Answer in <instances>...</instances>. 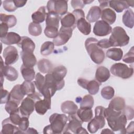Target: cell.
I'll use <instances>...</instances> for the list:
<instances>
[{"mask_svg":"<svg viewBox=\"0 0 134 134\" xmlns=\"http://www.w3.org/2000/svg\"><path fill=\"white\" fill-rule=\"evenodd\" d=\"M105 118L111 130L120 131L121 133H126V125L127 118L121 111H117L109 107L105 108L104 113Z\"/></svg>","mask_w":134,"mask_h":134,"instance_id":"obj_1","label":"cell"},{"mask_svg":"<svg viewBox=\"0 0 134 134\" xmlns=\"http://www.w3.org/2000/svg\"><path fill=\"white\" fill-rule=\"evenodd\" d=\"M98 41L97 39L90 37L85 40V47L91 60L95 63L99 64L104 61L105 55L102 49L97 45Z\"/></svg>","mask_w":134,"mask_h":134,"instance_id":"obj_2","label":"cell"},{"mask_svg":"<svg viewBox=\"0 0 134 134\" xmlns=\"http://www.w3.org/2000/svg\"><path fill=\"white\" fill-rule=\"evenodd\" d=\"M109 41L111 47H124L129 42V37L125 29L120 26L115 27L112 29Z\"/></svg>","mask_w":134,"mask_h":134,"instance_id":"obj_3","label":"cell"},{"mask_svg":"<svg viewBox=\"0 0 134 134\" xmlns=\"http://www.w3.org/2000/svg\"><path fill=\"white\" fill-rule=\"evenodd\" d=\"M105 108L98 106L95 109V117L88 122L87 129L91 133H95L99 129L102 128L105 125V118L104 115Z\"/></svg>","mask_w":134,"mask_h":134,"instance_id":"obj_4","label":"cell"},{"mask_svg":"<svg viewBox=\"0 0 134 134\" xmlns=\"http://www.w3.org/2000/svg\"><path fill=\"white\" fill-rule=\"evenodd\" d=\"M68 117L63 114L54 113L49 117L50 126L53 133H65Z\"/></svg>","mask_w":134,"mask_h":134,"instance_id":"obj_5","label":"cell"},{"mask_svg":"<svg viewBox=\"0 0 134 134\" xmlns=\"http://www.w3.org/2000/svg\"><path fill=\"white\" fill-rule=\"evenodd\" d=\"M41 94L39 93H35L28 95L24 99L19 107V110L23 116L28 117L32 113L35 109V103L37 100L41 99Z\"/></svg>","mask_w":134,"mask_h":134,"instance_id":"obj_6","label":"cell"},{"mask_svg":"<svg viewBox=\"0 0 134 134\" xmlns=\"http://www.w3.org/2000/svg\"><path fill=\"white\" fill-rule=\"evenodd\" d=\"M110 71L115 76L127 79L132 76L133 69V68L128 67L124 63H116L111 66Z\"/></svg>","mask_w":134,"mask_h":134,"instance_id":"obj_7","label":"cell"},{"mask_svg":"<svg viewBox=\"0 0 134 134\" xmlns=\"http://www.w3.org/2000/svg\"><path fill=\"white\" fill-rule=\"evenodd\" d=\"M47 8L48 12L57 14L61 17L68 12V1H49Z\"/></svg>","mask_w":134,"mask_h":134,"instance_id":"obj_8","label":"cell"},{"mask_svg":"<svg viewBox=\"0 0 134 134\" xmlns=\"http://www.w3.org/2000/svg\"><path fill=\"white\" fill-rule=\"evenodd\" d=\"M1 59V88L3 87V77L5 76L7 80L9 81H15L18 77V71L13 66L7 65H4L2 57Z\"/></svg>","mask_w":134,"mask_h":134,"instance_id":"obj_9","label":"cell"},{"mask_svg":"<svg viewBox=\"0 0 134 134\" xmlns=\"http://www.w3.org/2000/svg\"><path fill=\"white\" fill-rule=\"evenodd\" d=\"M3 56L5 59V65H9L16 62L19 58L17 49L12 46L5 48L3 52Z\"/></svg>","mask_w":134,"mask_h":134,"instance_id":"obj_10","label":"cell"},{"mask_svg":"<svg viewBox=\"0 0 134 134\" xmlns=\"http://www.w3.org/2000/svg\"><path fill=\"white\" fill-rule=\"evenodd\" d=\"M73 30L72 29L66 28L61 26L58 36L53 40L54 44L56 46L65 44L72 37Z\"/></svg>","mask_w":134,"mask_h":134,"instance_id":"obj_11","label":"cell"},{"mask_svg":"<svg viewBox=\"0 0 134 134\" xmlns=\"http://www.w3.org/2000/svg\"><path fill=\"white\" fill-rule=\"evenodd\" d=\"M112 27L108 23L101 20L96 21L93 27V33L95 35L104 37L109 35L112 31Z\"/></svg>","mask_w":134,"mask_h":134,"instance_id":"obj_12","label":"cell"},{"mask_svg":"<svg viewBox=\"0 0 134 134\" xmlns=\"http://www.w3.org/2000/svg\"><path fill=\"white\" fill-rule=\"evenodd\" d=\"M68 121V122H67L65 133H68V131H70V132L76 133L77 129L82 127L83 123V121L79 118L76 114L69 115Z\"/></svg>","mask_w":134,"mask_h":134,"instance_id":"obj_13","label":"cell"},{"mask_svg":"<svg viewBox=\"0 0 134 134\" xmlns=\"http://www.w3.org/2000/svg\"><path fill=\"white\" fill-rule=\"evenodd\" d=\"M51 98L43 97V99L41 98L36 102L35 109L38 114L43 115L48 110L51 109Z\"/></svg>","mask_w":134,"mask_h":134,"instance_id":"obj_14","label":"cell"},{"mask_svg":"<svg viewBox=\"0 0 134 134\" xmlns=\"http://www.w3.org/2000/svg\"><path fill=\"white\" fill-rule=\"evenodd\" d=\"M2 129L1 133L13 134L21 133L18 127L12 122L9 117L4 119L2 123Z\"/></svg>","mask_w":134,"mask_h":134,"instance_id":"obj_15","label":"cell"},{"mask_svg":"<svg viewBox=\"0 0 134 134\" xmlns=\"http://www.w3.org/2000/svg\"><path fill=\"white\" fill-rule=\"evenodd\" d=\"M62 27L66 28H70L74 30L76 26V20L74 15L70 12L61 18L60 19Z\"/></svg>","mask_w":134,"mask_h":134,"instance_id":"obj_16","label":"cell"},{"mask_svg":"<svg viewBox=\"0 0 134 134\" xmlns=\"http://www.w3.org/2000/svg\"><path fill=\"white\" fill-rule=\"evenodd\" d=\"M21 48L22 51L33 53L35 49V44L34 41L27 36L21 37L20 41L17 44Z\"/></svg>","mask_w":134,"mask_h":134,"instance_id":"obj_17","label":"cell"},{"mask_svg":"<svg viewBox=\"0 0 134 134\" xmlns=\"http://www.w3.org/2000/svg\"><path fill=\"white\" fill-rule=\"evenodd\" d=\"M110 76V71L104 66L98 67L96 70L95 78L96 80L100 83L107 81Z\"/></svg>","mask_w":134,"mask_h":134,"instance_id":"obj_18","label":"cell"},{"mask_svg":"<svg viewBox=\"0 0 134 134\" xmlns=\"http://www.w3.org/2000/svg\"><path fill=\"white\" fill-rule=\"evenodd\" d=\"M21 58L25 66L28 67H34L36 63L37 59L33 53L21 51L20 52Z\"/></svg>","mask_w":134,"mask_h":134,"instance_id":"obj_19","label":"cell"},{"mask_svg":"<svg viewBox=\"0 0 134 134\" xmlns=\"http://www.w3.org/2000/svg\"><path fill=\"white\" fill-rule=\"evenodd\" d=\"M21 37L14 32H9L4 37L1 38V41L6 45L18 44L20 41Z\"/></svg>","mask_w":134,"mask_h":134,"instance_id":"obj_20","label":"cell"},{"mask_svg":"<svg viewBox=\"0 0 134 134\" xmlns=\"http://www.w3.org/2000/svg\"><path fill=\"white\" fill-rule=\"evenodd\" d=\"M67 73V69L63 65H60L53 69L51 74L53 78L57 82H63L64 78Z\"/></svg>","mask_w":134,"mask_h":134,"instance_id":"obj_21","label":"cell"},{"mask_svg":"<svg viewBox=\"0 0 134 134\" xmlns=\"http://www.w3.org/2000/svg\"><path fill=\"white\" fill-rule=\"evenodd\" d=\"M100 17L102 20L108 23L109 25L114 24L116 19L115 12L113 9L108 7L102 10Z\"/></svg>","mask_w":134,"mask_h":134,"instance_id":"obj_22","label":"cell"},{"mask_svg":"<svg viewBox=\"0 0 134 134\" xmlns=\"http://www.w3.org/2000/svg\"><path fill=\"white\" fill-rule=\"evenodd\" d=\"M25 95L22 92L20 88V85L17 84L15 85L11 91L9 92V99L15 101L20 104L21 101L24 98Z\"/></svg>","mask_w":134,"mask_h":134,"instance_id":"obj_23","label":"cell"},{"mask_svg":"<svg viewBox=\"0 0 134 134\" xmlns=\"http://www.w3.org/2000/svg\"><path fill=\"white\" fill-rule=\"evenodd\" d=\"M61 16L53 12H48L47 13L46 18V26L54 27L58 28L59 26Z\"/></svg>","mask_w":134,"mask_h":134,"instance_id":"obj_24","label":"cell"},{"mask_svg":"<svg viewBox=\"0 0 134 134\" xmlns=\"http://www.w3.org/2000/svg\"><path fill=\"white\" fill-rule=\"evenodd\" d=\"M76 115L83 122H88L93 118V114L92 108L80 107L76 112Z\"/></svg>","mask_w":134,"mask_h":134,"instance_id":"obj_25","label":"cell"},{"mask_svg":"<svg viewBox=\"0 0 134 134\" xmlns=\"http://www.w3.org/2000/svg\"><path fill=\"white\" fill-rule=\"evenodd\" d=\"M61 109L63 113L68 115H73L76 114L78 107L73 102L66 100L61 104Z\"/></svg>","mask_w":134,"mask_h":134,"instance_id":"obj_26","label":"cell"},{"mask_svg":"<svg viewBox=\"0 0 134 134\" xmlns=\"http://www.w3.org/2000/svg\"><path fill=\"white\" fill-rule=\"evenodd\" d=\"M102 10L99 7L94 6L91 7L86 16V19L89 23H94L97 21L100 17Z\"/></svg>","mask_w":134,"mask_h":134,"instance_id":"obj_27","label":"cell"},{"mask_svg":"<svg viewBox=\"0 0 134 134\" xmlns=\"http://www.w3.org/2000/svg\"><path fill=\"white\" fill-rule=\"evenodd\" d=\"M37 67L39 71L42 73H50L53 69L52 63L48 59H42L37 63Z\"/></svg>","mask_w":134,"mask_h":134,"instance_id":"obj_28","label":"cell"},{"mask_svg":"<svg viewBox=\"0 0 134 134\" xmlns=\"http://www.w3.org/2000/svg\"><path fill=\"white\" fill-rule=\"evenodd\" d=\"M76 26L79 30L85 35H88L91 31V24L86 20L85 17L79 19L76 21Z\"/></svg>","mask_w":134,"mask_h":134,"instance_id":"obj_29","label":"cell"},{"mask_svg":"<svg viewBox=\"0 0 134 134\" xmlns=\"http://www.w3.org/2000/svg\"><path fill=\"white\" fill-rule=\"evenodd\" d=\"M125 106V99L121 97H116L110 101L108 107L117 111H121Z\"/></svg>","mask_w":134,"mask_h":134,"instance_id":"obj_30","label":"cell"},{"mask_svg":"<svg viewBox=\"0 0 134 134\" xmlns=\"http://www.w3.org/2000/svg\"><path fill=\"white\" fill-rule=\"evenodd\" d=\"M109 5L117 13H121L129 7L128 1H109Z\"/></svg>","mask_w":134,"mask_h":134,"instance_id":"obj_31","label":"cell"},{"mask_svg":"<svg viewBox=\"0 0 134 134\" xmlns=\"http://www.w3.org/2000/svg\"><path fill=\"white\" fill-rule=\"evenodd\" d=\"M47 13L46 12V7L41 6L35 12H34L31 15V18L33 22L37 23H43L46 20Z\"/></svg>","mask_w":134,"mask_h":134,"instance_id":"obj_32","label":"cell"},{"mask_svg":"<svg viewBox=\"0 0 134 134\" xmlns=\"http://www.w3.org/2000/svg\"><path fill=\"white\" fill-rule=\"evenodd\" d=\"M133 12L131 9H127L124 13L122 17V21L123 24L129 28H132L133 27Z\"/></svg>","mask_w":134,"mask_h":134,"instance_id":"obj_33","label":"cell"},{"mask_svg":"<svg viewBox=\"0 0 134 134\" xmlns=\"http://www.w3.org/2000/svg\"><path fill=\"white\" fill-rule=\"evenodd\" d=\"M20 72L25 81H31L35 77V71L32 67H28L22 64L20 67Z\"/></svg>","mask_w":134,"mask_h":134,"instance_id":"obj_34","label":"cell"},{"mask_svg":"<svg viewBox=\"0 0 134 134\" xmlns=\"http://www.w3.org/2000/svg\"><path fill=\"white\" fill-rule=\"evenodd\" d=\"M77 103L80 104V107L92 108L94 105V98L91 95H86L83 98L78 97L76 98Z\"/></svg>","mask_w":134,"mask_h":134,"instance_id":"obj_35","label":"cell"},{"mask_svg":"<svg viewBox=\"0 0 134 134\" xmlns=\"http://www.w3.org/2000/svg\"><path fill=\"white\" fill-rule=\"evenodd\" d=\"M106 56L115 61H120L123 56V51L120 48H113L106 51Z\"/></svg>","mask_w":134,"mask_h":134,"instance_id":"obj_36","label":"cell"},{"mask_svg":"<svg viewBox=\"0 0 134 134\" xmlns=\"http://www.w3.org/2000/svg\"><path fill=\"white\" fill-rule=\"evenodd\" d=\"M20 88L25 95L28 96L36 92L35 84L31 81L25 80L20 85Z\"/></svg>","mask_w":134,"mask_h":134,"instance_id":"obj_37","label":"cell"},{"mask_svg":"<svg viewBox=\"0 0 134 134\" xmlns=\"http://www.w3.org/2000/svg\"><path fill=\"white\" fill-rule=\"evenodd\" d=\"M1 23H5L9 28L14 27L17 23V19L14 15H6L1 13L0 14Z\"/></svg>","mask_w":134,"mask_h":134,"instance_id":"obj_38","label":"cell"},{"mask_svg":"<svg viewBox=\"0 0 134 134\" xmlns=\"http://www.w3.org/2000/svg\"><path fill=\"white\" fill-rule=\"evenodd\" d=\"M100 85L101 83H99L96 80H88L85 89L88 91V93L91 95H95L98 92L99 86Z\"/></svg>","mask_w":134,"mask_h":134,"instance_id":"obj_39","label":"cell"},{"mask_svg":"<svg viewBox=\"0 0 134 134\" xmlns=\"http://www.w3.org/2000/svg\"><path fill=\"white\" fill-rule=\"evenodd\" d=\"M54 48V44L53 42L49 41H46L41 45L40 48V53L42 55H49L52 53Z\"/></svg>","mask_w":134,"mask_h":134,"instance_id":"obj_40","label":"cell"},{"mask_svg":"<svg viewBox=\"0 0 134 134\" xmlns=\"http://www.w3.org/2000/svg\"><path fill=\"white\" fill-rule=\"evenodd\" d=\"M28 32L31 36H38L42 33V27L39 24L31 22L28 26Z\"/></svg>","mask_w":134,"mask_h":134,"instance_id":"obj_41","label":"cell"},{"mask_svg":"<svg viewBox=\"0 0 134 134\" xmlns=\"http://www.w3.org/2000/svg\"><path fill=\"white\" fill-rule=\"evenodd\" d=\"M115 94V90L111 86H107L101 90V95L105 99H110L113 98Z\"/></svg>","mask_w":134,"mask_h":134,"instance_id":"obj_42","label":"cell"},{"mask_svg":"<svg viewBox=\"0 0 134 134\" xmlns=\"http://www.w3.org/2000/svg\"><path fill=\"white\" fill-rule=\"evenodd\" d=\"M44 33L45 36L48 38L54 39L59 34L58 28L54 27L46 26L44 30Z\"/></svg>","mask_w":134,"mask_h":134,"instance_id":"obj_43","label":"cell"},{"mask_svg":"<svg viewBox=\"0 0 134 134\" xmlns=\"http://www.w3.org/2000/svg\"><path fill=\"white\" fill-rule=\"evenodd\" d=\"M34 84L37 90L40 92L45 84V77L40 73H37L35 76V81Z\"/></svg>","mask_w":134,"mask_h":134,"instance_id":"obj_44","label":"cell"},{"mask_svg":"<svg viewBox=\"0 0 134 134\" xmlns=\"http://www.w3.org/2000/svg\"><path fill=\"white\" fill-rule=\"evenodd\" d=\"M19 105V104H18L15 101L11 99H9L5 105V109L6 111L9 114L17 110L19 108L18 107Z\"/></svg>","mask_w":134,"mask_h":134,"instance_id":"obj_45","label":"cell"},{"mask_svg":"<svg viewBox=\"0 0 134 134\" xmlns=\"http://www.w3.org/2000/svg\"><path fill=\"white\" fill-rule=\"evenodd\" d=\"M23 116L20 114L19 108L17 110L9 114V118L12 122L16 126H18Z\"/></svg>","mask_w":134,"mask_h":134,"instance_id":"obj_46","label":"cell"},{"mask_svg":"<svg viewBox=\"0 0 134 134\" xmlns=\"http://www.w3.org/2000/svg\"><path fill=\"white\" fill-rule=\"evenodd\" d=\"M3 6L5 10L9 12L15 11L17 7L16 6L14 0H6L3 2Z\"/></svg>","mask_w":134,"mask_h":134,"instance_id":"obj_47","label":"cell"},{"mask_svg":"<svg viewBox=\"0 0 134 134\" xmlns=\"http://www.w3.org/2000/svg\"><path fill=\"white\" fill-rule=\"evenodd\" d=\"M29 125V121L28 119V117L23 116L18 125V127L19 130L21 131V133H25V131L28 129V127Z\"/></svg>","mask_w":134,"mask_h":134,"instance_id":"obj_48","label":"cell"},{"mask_svg":"<svg viewBox=\"0 0 134 134\" xmlns=\"http://www.w3.org/2000/svg\"><path fill=\"white\" fill-rule=\"evenodd\" d=\"M122 61L127 63H133L134 61L133 47H132L129 51L125 54L122 58Z\"/></svg>","mask_w":134,"mask_h":134,"instance_id":"obj_49","label":"cell"},{"mask_svg":"<svg viewBox=\"0 0 134 134\" xmlns=\"http://www.w3.org/2000/svg\"><path fill=\"white\" fill-rule=\"evenodd\" d=\"M121 113L126 116L127 120H131L133 118L134 111L131 107L125 106Z\"/></svg>","mask_w":134,"mask_h":134,"instance_id":"obj_50","label":"cell"},{"mask_svg":"<svg viewBox=\"0 0 134 134\" xmlns=\"http://www.w3.org/2000/svg\"><path fill=\"white\" fill-rule=\"evenodd\" d=\"M1 104L6 103L9 99V93L6 90L1 88Z\"/></svg>","mask_w":134,"mask_h":134,"instance_id":"obj_51","label":"cell"},{"mask_svg":"<svg viewBox=\"0 0 134 134\" xmlns=\"http://www.w3.org/2000/svg\"><path fill=\"white\" fill-rule=\"evenodd\" d=\"M71 5L74 9H82L85 5L84 1L81 0H72L71 1Z\"/></svg>","mask_w":134,"mask_h":134,"instance_id":"obj_52","label":"cell"},{"mask_svg":"<svg viewBox=\"0 0 134 134\" xmlns=\"http://www.w3.org/2000/svg\"><path fill=\"white\" fill-rule=\"evenodd\" d=\"M97 45L100 48L104 49H107L111 47L108 39H103L98 41L97 42Z\"/></svg>","mask_w":134,"mask_h":134,"instance_id":"obj_53","label":"cell"},{"mask_svg":"<svg viewBox=\"0 0 134 134\" xmlns=\"http://www.w3.org/2000/svg\"><path fill=\"white\" fill-rule=\"evenodd\" d=\"M72 14L74 15L76 21L82 17H85L84 12L82 9H74L73 11Z\"/></svg>","mask_w":134,"mask_h":134,"instance_id":"obj_54","label":"cell"},{"mask_svg":"<svg viewBox=\"0 0 134 134\" xmlns=\"http://www.w3.org/2000/svg\"><path fill=\"white\" fill-rule=\"evenodd\" d=\"M9 27L8 26L4 23H1L0 24V30H1V38L4 37L8 32V29Z\"/></svg>","mask_w":134,"mask_h":134,"instance_id":"obj_55","label":"cell"},{"mask_svg":"<svg viewBox=\"0 0 134 134\" xmlns=\"http://www.w3.org/2000/svg\"><path fill=\"white\" fill-rule=\"evenodd\" d=\"M99 3V8L101 10H103L107 7L109 5V1H98Z\"/></svg>","mask_w":134,"mask_h":134,"instance_id":"obj_56","label":"cell"},{"mask_svg":"<svg viewBox=\"0 0 134 134\" xmlns=\"http://www.w3.org/2000/svg\"><path fill=\"white\" fill-rule=\"evenodd\" d=\"M14 2L17 8L24 6V5H25V4L27 3L26 1H20V0H14Z\"/></svg>","mask_w":134,"mask_h":134,"instance_id":"obj_57","label":"cell"},{"mask_svg":"<svg viewBox=\"0 0 134 134\" xmlns=\"http://www.w3.org/2000/svg\"><path fill=\"white\" fill-rule=\"evenodd\" d=\"M133 132V121H131L126 129V133H131Z\"/></svg>","mask_w":134,"mask_h":134,"instance_id":"obj_58","label":"cell"},{"mask_svg":"<svg viewBox=\"0 0 134 134\" xmlns=\"http://www.w3.org/2000/svg\"><path fill=\"white\" fill-rule=\"evenodd\" d=\"M43 133L46 134V133H49V134H51L53 133L52 131L51 130V129L50 128V125H47V126H46L44 129H43Z\"/></svg>","mask_w":134,"mask_h":134,"instance_id":"obj_59","label":"cell"},{"mask_svg":"<svg viewBox=\"0 0 134 134\" xmlns=\"http://www.w3.org/2000/svg\"><path fill=\"white\" fill-rule=\"evenodd\" d=\"M25 133H38L35 129L32 128H28V129L25 131Z\"/></svg>","mask_w":134,"mask_h":134,"instance_id":"obj_60","label":"cell"},{"mask_svg":"<svg viewBox=\"0 0 134 134\" xmlns=\"http://www.w3.org/2000/svg\"><path fill=\"white\" fill-rule=\"evenodd\" d=\"M88 133L87 131H86V130L84 128H83L82 127H81L77 129L76 133Z\"/></svg>","mask_w":134,"mask_h":134,"instance_id":"obj_61","label":"cell"},{"mask_svg":"<svg viewBox=\"0 0 134 134\" xmlns=\"http://www.w3.org/2000/svg\"><path fill=\"white\" fill-rule=\"evenodd\" d=\"M114 131L109 129H105L102 130L101 133H114Z\"/></svg>","mask_w":134,"mask_h":134,"instance_id":"obj_62","label":"cell"},{"mask_svg":"<svg viewBox=\"0 0 134 134\" xmlns=\"http://www.w3.org/2000/svg\"><path fill=\"white\" fill-rule=\"evenodd\" d=\"M84 1V4L86 5V4H88L92 3L94 1Z\"/></svg>","mask_w":134,"mask_h":134,"instance_id":"obj_63","label":"cell"}]
</instances>
